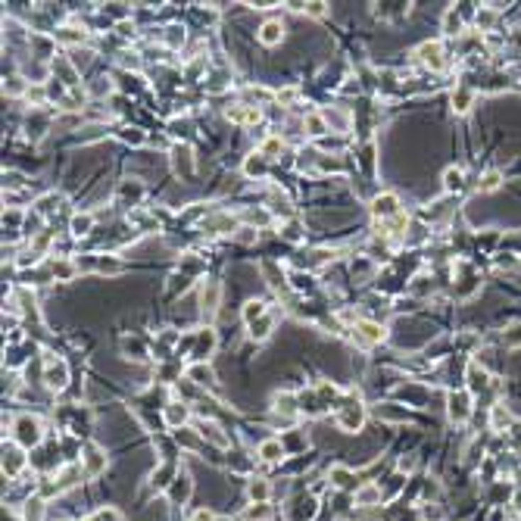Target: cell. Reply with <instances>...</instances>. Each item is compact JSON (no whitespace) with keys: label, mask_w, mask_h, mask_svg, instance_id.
<instances>
[{"label":"cell","mask_w":521,"mask_h":521,"mask_svg":"<svg viewBox=\"0 0 521 521\" xmlns=\"http://www.w3.org/2000/svg\"><path fill=\"white\" fill-rule=\"evenodd\" d=\"M13 437H16V444H19L22 449L41 446V440H44L41 422L31 418V415H19V418H16V424H13Z\"/></svg>","instance_id":"cell-1"},{"label":"cell","mask_w":521,"mask_h":521,"mask_svg":"<svg viewBox=\"0 0 521 521\" xmlns=\"http://www.w3.org/2000/svg\"><path fill=\"white\" fill-rule=\"evenodd\" d=\"M366 422V409L359 406V400H350L344 406H337V428L346 431V434H356Z\"/></svg>","instance_id":"cell-2"},{"label":"cell","mask_w":521,"mask_h":521,"mask_svg":"<svg viewBox=\"0 0 521 521\" xmlns=\"http://www.w3.org/2000/svg\"><path fill=\"white\" fill-rule=\"evenodd\" d=\"M384 337H388V331H384L378 322H356V328H353V341L356 344H362V346H368V344H381Z\"/></svg>","instance_id":"cell-3"},{"label":"cell","mask_w":521,"mask_h":521,"mask_svg":"<svg viewBox=\"0 0 521 521\" xmlns=\"http://www.w3.org/2000/svg\"><path fill=\"white\" fill-rule=\"evenodd\" d=\"M82 465H84V475H88V478H100V475L106 471V456H104V449L94 446V444H88V446H84V456H82Z\"/></svg>","instance_id":"cell-4"},{"label":"cell","mask_w":521,"mask_h":521,"mask_svg":"<svg viewBox=\"0 0 521 521\" xmlns=\"http://www.w3.org/2000/svg\"><path fill=\"white\" fill-rule=\"evenodd\" d=\"M172 169L181 178H194V153L187 144H175L172 147Z\"/></svg>","instance_id":"cell-5"},{"label":"cell","mask_w":521,"mask_h":521,"mask_svg":"<svg viewBox=\"0 0 521 521\" xmlns=\"http://www.w3.org/2000/svg\"><path fill=\"white\" fill-rule=\"evenodd\" d=\"M212 350H216V331H212V328L197 331V334H194V350H191V356H194L197 362H207V359L212 356Z\"/></svg>","instance_id":"cell-6"},{"label":"cell","mask_w":521,"mask_h":521,"mask_svg":"<svg viewBox=\"0 0 521 521\" xmlns=\"http://www.w3.org/2000/svg\"><path fill=\"white\" fill-rule=\"evenodd\" d=\"M446 412H449V418L453 422H465V418L471 415V400H468V393L465 390H456V393H449L446 397Z\"/></svg>","instance_id":"cell-7"},{"label":"cell","mask_w":521,"mask_h":521,"mask_svg":"<svg viewBox=\"0 0 521 521\" xmlns=\"http://www.w3.org/2000/svg\"><path fill=\"white\" fill-rule=\"evenodd\" d=\"M28 465V456L22 446H6L4 449V475L6 478H19V471Z\"/></svg>","instance_id":"cell-8"},{"label":"cell","mask_w":521,"mask_h":521,"mask_svg":"<svg viewBox=\"0 0 521 521\" xmlns=\"http://www.w3.org/2000/svg\"><path fill=\"white\" fill-rule=\"evenodd\" d=\"M372 216L381 219V222H388V219L400 216V200H397V194H378L375 203H372Z\"/></svg>","instance_id":"cell-9"},{"label":"cell","mask_w":521,"mask_h":521,"mask_svg":"<svg viewBox=\"0 0 521 521\" xmlns=\"http://www.w3.org/2000/svg\"><path fill=\"white\" fill-rule=\"evenodd\" d=\"M219 297H222V287H219V281H207L200 290V309L207 319H212L219 309Z\"/></svg>","instance_id":"cell-10"},{"label":"cell","mask_w":521,"mask_h":521,"mask_svg":"<svg viewBox=\"0 0 521 521\" xmlns=\"http://www.w3.org/2000/svg\"><path fill=\"white\" fill-rule=\"evenodd\" d=\"M418 60H422L424 66H431L434 72H440V69L446 66V60H444V47H440L437 41H428V44L418 47Z\"/></svg>","instance_id":"cell-11"},{"label":"cell","mask_w":521,"mask_h":521,"mask_svg":"<svg viewBox=\"0 0 521 521\" xmlns=\"http://www.w3.org/2000/svg\"><path fill=\"white\" fill-rule=\"evenodd\" d=\"M163 418L169 428H181V424L191 418V409H187V402H165L163 406Z\"/></svg>","instance_id":"cell-12"},{"label":"cell","mask_w":521,"mask_h":521,"mask_svg":"<svg viewBox=\"0 0 521 521\" xmlns=\"http://www.w3.org/2000/svg\"><path fill=\"white\" fill-rule=\"evenodd\" d=\"M44 381H47V388L50 390H62L69 384V368H66V362H50L47 366V372H44Z\"/></svg>","instance_id":"cell-13"},{"label":"cell","mask_w":521,"mask_h":521,"mask_svg":"<svg viewBox=\"0 0 521 521\" xmlns=\"http://www.w3.org/2000/svg\"><path fill=\"white\" fill-rule=\"evenodd\" d=\"M187 496H191V475H187V471H178L175 484L169 487V500H172V506H185Z\"/></svg>","instance_id":"cell-14"},{"label":"cell","mask_w":521,"mask_h":521,"mask_svg":"<svg viewBox=\"0 0 521 521\" xmlns=\"http://www.w3.org/2000/svg\"><path fill=\"white\" fill-rule=\"evenodd\" d=\"M175 478H178V465L175 462H163L160 468L153 471V481H150V484H153L156 490H169V487L175 484Z\"/></svg>","instance_id":"cell-15"},{"label":"cell","mask_w":521,"mask_h":521,"mask_svg":"<svg viewBox=\"0 0 521 521\" xmlns=\"http://www.w3.org/2000/svg\"><path fill=\"white\" fill-rule=\"evenodd\" d=\"M197 434H200L203 440H209V444H216V446H228V437L222 434V428H219L216 422H207V418H200V422H197Z\"/></svg>","instance_id":"cell-16"},{"label":"cell","mask_w":521,"mask_h":521,"mask_svg":"<svg viewBox=\"0 0 521 521\" xmlns=\"http://www.w3.org/2000/svg\"><path fill=\"white\" fill-rule=\"evenodd\" d=\"M141 197H144V187H141V181H125L119 187V194H116V200L122 203V207H138Z\"/></svg>","instance_id":"cell-17"},{"label":"cell","mask_w":521,"mask_h":521,"mask_svg":"<svg viewBox=\"0 0 521 521\" xmlns=\"http://www.w3.org/2000/svg\"><path fill=\"white\" fill-rule=\"evenodd\" d=\"M84 38H88V31H82V28H75V26H66V28H57V31H53V41H57V44H66V47L84 44Z\"/></svg>","instance_id":"cell-18"},{"label":"cell","mask_w":521,"mask_h":521,"mask_svg":"<svg viewBox=\"0 0 521 521\" xmlns=\"http://www.w3.org/2000/svg\"><path fill=\"white\" fill-rule=\"evenodd\" d=\"M281 38H284V26H281V19H268L265 26L259 28V41H263L265 47L281 44Z\"/></svg>","instance_id":"cell-19"},{"label":"cell","mask_w":521,"mask_h":521,"mask_svg":"<svg viewBox=\"0 0 521 521\" xmlns=\"http://www.w3.org/2000/svg\"><path fill=\"white\" fill-rule=\"evenodd\" d=\"M328 481H331V487H337V490H350V487L356 484V475H353L350 468H344V465H334V468L328 471Z\"/></svg>","instance_id":"cell-20"},{"label":"cell","mask_w":521,"mask_h":521,"mask_svg":"<svg viewBox=\"0 0 521 521\" xmlns=\"http://www.w3.org/2000/svg\"><path fill=\"white\" fill-rule=\"evenodd\" d=\"M187 381H194L197 388H209V384L216 381V375H212L209 366H203V362H194V366L187 368Z\"/></svg>","instance_id":"cell-21"},{"label":"cell","mask_w":521,"mask_h":521,"mask_svg":"<svg viewBox=\"0 0 521 521\" xmlns=\"http://www.w3.org/2000/svg\"><path fill=\"white\" fill-rule=\"evenodd\" d=\"M53 478H57L60 490H69V487H75L78 481H82V468H78V465H62Z\"/></svg>","instance_id":"cell-22"},{"label":"cell","mask_w":521,"mask_h":521,"mask_svg":"<svg viewBox=\"0 0 521 521\" xmlns=\"http://www.w3.org/2000/svg\"><path fill=\"white\" fill-rule=\"evenodd\" d=\"M487 381H490V375H487V368H481V362H468V388L481 393L487 388Z\"/></svg>","instance_id":"cell-23"},{"label":"cell","mask_w":521,"mask_h":521,"mask_svg":"<svg viewBox=\"0 0 521 521\" xmlns=\"http://www.w3.org/2000/svg\"><path fill=\"white\" fill-rule=\"evenodd\" d=\"M381 484H366L356 490V506H378L381 503Z\"/></svg>","instance_id":"cell-24"},{"label":"cell","mask_w":521,"mask_h":521,"mask_svg":"<svg viewBox=\"0 0 521 521\" xmlns=\"http://www.w3.org/2000/svg\"><path fill=\"white\" fill-rule=\"evenodd\" d=\"M53 72H57V75L62 78V82H66L69 88H72V91L78 88V72H75L72 62H66V60H53Z\"/></svg>","instance_id":"cell-25"},{"label":"cell","mask_w":521,"mask_h":521,"mask_svg":"<svg viewBox=\"0 0 521 521\" xmlns=\"http://www.w3.org/2000/svg\"><path fill=\"white\" fill-rule=\"evenodd\" d=\"M259 459L263 462H281L284 459V444L281 440H265V444L259 446Z\"/></svg>","instance_id":"cell-26"},{"label":"cell","mask_w":521,"mask_h":521,"mask_svg":"<svg viewBox=\"0 0 521 521\" xmlns=\"http://www.w3.org/2000/svg\"><path fill=\"white\" fill-rule=\"evenodd\" d=\"M69 228H72L75 238H88L91 228H94V216H88V212H78V216H72V222H69Z\"/></svg>","instance_id":"cell-27"},{"label":"cell","mask_w":521,"mask_h":521,"mask_svg":"<svg viewBox=\"0 0 521 521\" xmlns=\"http://www.w3.org/2000/svg\"><path fill=\"white\" fill-rule=\"evenodd\" d=\"M50 272H53V278H60V281H69V278H72V275L78 272V263H72V259H53Z\"/></svg>","instance_id":"cell-28"},{"label":"cell","mask_w":521,"mask_h":521,"mask_svg":"<svg viewBox=\"0 0 521 521\" xmlns=\"http://www.w3.org/2000/svg\"><path fill=\"white\" fill-rule=\"evenodd\" d=\"M471 104H475V91H468V88H456L453 91V109H456V113H468Z\"/></svg>","instance_id":"cell-29"},{"label":"cell","mask_w":521,"mask_h":521,"mask_svg":"<svg viewBox=\"0 0 521 521\" xmlns=\"http://www.w3.org/2000/svg\"><path fill=\"white\" fill-rule=\"evenodd\" d=\"M265 169H268V160H265L263 153H253L247 163H243V172H247L250 178H263V175H265Z\"/></svg>","instance_id":"cell-30"},{"label":"cell","mask_w":521,"mask_h":521,"mask_svg":"<svg viewBox=\"0 0 521 521\" xmlns=\"http://www.w3.org/2000/svg\"><path fill=\"white\" fill-rule=\"evenodd\" d=\"M247 493H250V500H253V503H265L268 493H272V487H268L265 478H253V481H250V487H247Z\"/></svg>","instance_id":"cell-31"},{"label":"cell","mask_w":521,"mask_h":521,"mask_svg":"<svg viewBox=\"0 0 521 521\" xmlns=\"http://www.w3.org/2000/svg\"><path fill=\"white\" fill-rule=\"evenodd\" d=\"M122 350L128 353V359H134V362H144L147 359V346L138 341V337H125L122 341Z\"/></svg>","instance_id":"cell-32"},{"label":"cell","mask_w":521,"mask_h":521,"mask_svg":"<svg viewBox=\"0 0 521 521\" xmlns=\"http://www.w3.org/2000/svg\"><path fill=\"white\" fill-rule=\"evenodd\" d=\"M272 325H275L272 315H263L259 322H253V325H250V337H253V341H265V337L272 334Z\"/></svg>","instance_id":"cell-33"},{"label":"cell","mask_w":521,"mask_h":521,"mask_svg":"<svg viewBox=\"0 0 521 521\" xmlns=\"http://www.w3.org/2000/svg\"><path fill=\"white\" fill-rule=\"evenodd\" d=\"M263 315H265V303H263V300H250V303L243 306V322H247V325L259 322Z\"/></svg>","instance_id":"cell-34"},{"label":"cell","mask_w":521,"mask_h":521,"mask_svg":"<svg viewBox=\"0 0 521 521\" xmlns=\"http://www.w3.org/2000/svg\"><path fill=\"white\" fill-rule=\"evenodd\" d=\"M303 128H306V134H312V138H322V134L328 131V122L312 113V116H306L303 119Z\"/></svg>","instance_id":"cell-35"},{"label":"cell","mask_w":521,"mask_h":521,"mask_svg":"<svg viewBox=\"0 0 521 521\" xmlns=\"http://www.w3.org/2000/svg\"><path fill=\"white\" fill-rule=\"evenodd\" d=\"M322 119H325L328 125H334L337 131H346V128H350V116H346V113H337V109H325V113H322Z\"/></svg>","instance_id":"cell-36"},{"label":"cell","mask_w":521,"mask_h":521,"mask_svg":"<svg viewBox=\"0 0 521 521\" xmlns=\"http://www.w3.org/2000/svg\"><path fill=\"white\" fill-rule=\"evenodd\" d=\"M444 35H446V38H459V35H462V19H459V13H456V10L446 13V19H444Z\"/></svg>","instance_id":"cell-37"},{"label":"cell","mask_w":521,"mask_h":521,"mask_svg":"<svg viewBox=\"0 0 521 521\" xmlns=\"http://www.w3.org/2000/svg\"><path fill=\"white\" fill-rule=\"evenodd\" d=\"M462 169H446L444 172V187L449 194H456V191H462Z\"/></svg>","instance_id":"cell-38"},{"label":"cell","mask_w":521,"mask_h":521,"mask_svg":"<svg viewBox=\"0 0 521 521\" xmlns=\"http://www.w3.org/2000/svg\"><path fill=\"white\" fill-rule=\"evenodd\" d=\"M263 275L268 278V284H272V287H278V290L284 287V275L278 272V265H275L272 259H265V263H263Z\"/></svg>","instance_id":"cell-39"},{"label":"cell","mask_w":521,"mask_h":521,"mask_svg":"<svg viewBox=\"0 0 521 521\" xmlns=\"http://www.w3.org/2000/svg\"><path fill=\"white\" fill-rule=\"evenodd\" d=\"M272 515V509H268V503H253L247 512H243V521H265Z\"/></svg>","instance_id":"cell-40"},{"label":"cell","mask_w":521,"mask_h":521,"mask_svg":"<svg viewBox=\"0 0 521 521\" xmlns=\"http://www.w3.org/2000/svg\"><path fill=\"white\" fill-rule=\"evenodd\" d=\"M500 185H503V175H500V172H487V175L478 181V191L487 194V191H496Z\"/></svg>","instance_id":"cell-41"},{"label":"cell","mask_w":521,"mask_h":521,"mask_svg":"<svg viewBox=\"0 0 521 521\" xmlns=\"http://www.w3.org/2000/svg\"><path fill=\"white\" fill-rule=\"evenodd\" d=\"M60 194H47V197H41V200H38V212H41V216H50L53 209L60 207Z\"/></svg>","instance_id":"cell-42"},{"label":"cell","mask_w":521,"mask_h":521,"mask_svg":"<svg viewBox=\"0 0 521 521\" xmlns=\"http://www.w3.org/2000/svg\"><path fill=\"white\" fill-rule=\"evenodd\" d=\"M506 424H509L506 406H503V402H496V406H493V431H506Z\"/></svg>","instance_id":"cell-43"},{"label":"cell","mask_w":521,"mask_h":521,"mask_svg":"<svg viewBox=\"0 0 521 521\" xmlns=\"http://www.w3.org/2000/svg\"><path fill=\"white\" fill-rule=\"evenodd\" d=\"M165 44H169V47H181V44H185V28H181V26H169V28H165Z\"/></svg>","instance_id":"cell-44"},{"label":"cell","mask_w":521,"mask_h":521,"mask_svg":"<svg viewBox=\"0 0 521 521\" xmlns=\"http://www.w3.org/2000/svg\"><path fill=\"white\" fill-rule=\"evenodd\" d=\"M503 344L512 346V350H515V346H521V322H518V325H512V328H506V334H503Z\"/></svg>","instance_id":"cell-45"},{"label":"cell","mask_w":521,"mask_h":521,"mask_svg":"<svg viewBox=\"0 0 521 521\" xmlns=\"http://www.w3.org/2000/svg\"><path fill=\"white\" fill-rule=\"evenodd\" d=\"M97 272L116 275V272H122V263H116V259H109V256H97Z\"/></svg>","instance_id":"cell-46"},{"label":"cell","mask_w":521,"mask_h":521,"mask_svg":"<svg viewBox=\"0 0 521 521\" xmlns=\"http://www.w3.org/2000/svg\"><path fill=\"white\" fill-rule=\"evenodd\" d=\"M4 91L10 94V97H19V94H28V88H26V82H22V78H6Z\"/></svg>","instance_id":"cell-47"},{"label":"cell","mask_w":521,"mask_h":521,"mask_svg":"<svg viewBox=\"0 0 521 521\" xmlns=\"http://www.w3.org/2000/svg\"><path fill=\"white\" fill-rule=\"evenodd\" d=\"M84 521H122V515L116 509H97L94 515H88Z\"/></svg>","instance_id":"cell-48"},{"label":"cell","mask_w":521,"mask_h":521,"mask_svg":"<svg viewBox=\"0 0 521 521\" xmlns=\"http://www.w3.org/2000/svg\"><path fill=\"white\" fill-rule=\"evenodd\" d=\"M119 138L125 144H144V131H138V128H122Z\"/></svg>","instance_id":"cell-49"},{"label":"cell","mask_w":521,"mask_h":521,"mask_svg":"<svg viewBox=\"0 0 521 521\" xmlns=\"http://www.w3.org/2000/svg\"><path fill=\"white\" fill-rule=\"evenodd\" d=\"M259 153H263L265 160H268V156H278V153H281V138H268L265 144H263V150H259Z\"/></svg>","instance_id":"cell-50"},{"label":"cell","mask_w":521,"mask_h":521,"mask_svg":"<svg viewBox=\"0 0 521 521\" xmlns=\"http://www.w3.org/2000/svg\"><path fill=\"white\" fill-rule=\"evenodd\" d=\"M493 19H496V13H493V10H481V13H478V28H481V31H487V28L493 26Z\"/></svg>","instance_id":"cell-51"},{"label":"cell","mask_w":521,"mask_h":521,"mask_svg":"<svg viewBox=\"0 0 521 521\" xmlns=\"http://www.w3.org/2000/svg\"><path fill=\"white\" fill-rule=\"evenodd\" d=\"M241 243H253L256 241V228H238V234H234Z\"/></svg>","instance_id":"cell-52"},{"label":"cell","mask_w":521,"mask_h":521,"mask_svg":"<svg viewBox=\"0 0 521 521\" xmlns=\"http://www.w3.org/2000/svg\"><path fill=\"white\" fill-rule=\"evenodd\" d=\"M281 238H284V241H300V225H297V222H290V225H284V231H281Z\"/></svg>","instance_id":"cell-53"},{"label":"cell","mask_w":521,"mask_h":521,"mask_svg":"<svg viewBox=\"0 0 521 521\" xmlns=\"http://www.w3.org/2000/svg\"><path fill=\"white\" fill-rule=\"evenodd\" d=\"M4 187H22V175H19V172H6V175H4Z\"/></svg>","instance_id":"cell-54"},{"label":"cell","mask_w":521,"mask_h":521,"mask_svg":"<svg viewBox=\"0 0 521 521\" xmlns=\"http://www.w3.org/2000/svg\"><path fill=\"white\" fill-rule=\"evenodd\" d=\"M424 521H440V509L434 506V503H424Z\"/></svg>","instance_id":"cell-55"},{"label":"cell","mask_w":521,"mask_h":521,"mask_svg":"<svg viewBox=\"0 0 521 521\" xmlns=\"http://www.w3.org/2000/svg\"><path fill=\"white\" fill-rule=\"evenodd\" d=\"M325 6H328V4H322V0H315V4H303V10L309 13V16H322V13H325Z\"/></svg>","instance_id":"cell-56"},{"label":"cell","mask_w":521,"mask_h":521,"mask_svg":"<svg viewBox=\"0 0 521 521\" xmlns=\"http://www.w3.org/2000/svg\"><path fill=\"white\" fill-rule=\"evenodd\" d=\"M169 128H172V134H175V138H185V134H187V128H191V125H187V122H181V119H175V122L169 125Z\"/></svg>","instance_id":"cell-57"},{"label":"cell","mask_w":521,"mask_h":521,"mask_svg":"<svg viewBox=\"0 0 521 521\" xmlns=\"http://www.w3.org/2000/svg\"><path fill=\"white\" fill-rule=\"evenodd\" d=\"M26 97L35 100V104H44V100H47V91H44V88H28Z\"/></svg>","instance_id":"cell-58"},{"label":"cell","mask_w":521,"mask_h":521,"mask_svg":"<svg viewBox=\"0 0 521 521\" xmlns=\"http://www.w3.org/2000/svg\"><path fill=\"white\" fill-rule=\"evenodd\" d=\"M294 97H297V91H294V88L278 91V100H281V104H294Z\"/></svg>","instance_id":"cell-59"},{"label":"cell","mask_w":521,"mask_h":521,"mask_svg":"<svg viewBox=\"0 0 521 521\" xmlns=\"http://www.w3.org/2000/svg\"><path fill=\"white\" fill-rule=\"evenodd\" d=\"M194 521H212V515H209L207 509H200V512H197V515H194Z\"/></svg>","instance_id":"cell-60"},{"label":"cell","mask_w":521,"mask_h":521,"mask_svg":"<svg viewBox=\"0 0 521 521\" xmlns=\"http://www.w3.org/2000/svg\"><path fill=\"white\" fill-rule=\"evenodd\" d=\"M216 521H231V518H216Z\"/></svg>","instance_id":"cell-61"}]
</instances>
